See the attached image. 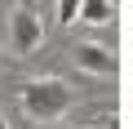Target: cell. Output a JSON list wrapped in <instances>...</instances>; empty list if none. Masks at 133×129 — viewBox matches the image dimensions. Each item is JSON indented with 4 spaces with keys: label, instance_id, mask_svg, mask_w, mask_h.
Listing matches in <instances>:
<instances>
[{
    "label": "cell",
    "instance_id": "1",
    "mask_svg": "<svg viewBox=\"0 0 133 129\" xmlns=\"http://www.w3.org/2000/svg\"><path fill=\"white\" fill-rule=\"evenodd\" d=\"M14 98H18V111H22L27 120H36V125H58L66 111L80 102V94L66 85L62 76H36V80H22V85L14 89Z\"/></svg>",
    "mask_w": 133,
    "mask_h": 129
},
{
    "label": "cell",
    "instance_id": "2",
    "mask_svg": "<svg viewBox=\"0 0 133 129\" xmlns=\"http://www.w3.org/2000/svg\"><path fill=\"white\" fill-rule=\"evenodd\" d=\"M40 45H44V22H40V14H36L31 5H18L14 18H9V49H14L18 58H27V53H36Z\"/></svg>",
    "mask_w": 133,
    "mask_h": 129
},
{
    "label": "cell",
    "instance_id": "3",
    "mask_svg": "<svg viewBox=\"0 0 133 129\" xmlns=\"http://www.w3.org/2000/svg\"><path fill=\"white\" fill-rule=\"evenodd\" d=\"M71 62H76L84 76H98V80H115V76H120L115 49H107V45H98V40H80V45L71 49Z\"/></svg>",
    "mask_w": 133,
    "mask_h": 129
},
{
    "label": "cell",
    "instance_id": "4",
    "mask_svg": "<svg viewBox=\"0 0 133 129\" xmlns=\"http://www.w3.org/2000/svg\"><path fill=\"white\" fill-rule=\"evenodd\" d=\"M76 22H102V27H111L115 22V5L111 0H80V14H76Z\"/></svg>",
    "mask_w": 133,
    "mask_h": 129
},
{
    "label": "cell",
    "instance_id": "5",
    "mask_svg": "<svg viewBox=\"0 0 133 129\" xmlns=\"http://www.w3.org/2000/svg\"><path fill=\"white\" fill-rule=\"evenodd\" d=\"M76 14H80V0H58V22H62V27L76 22Z\"/></svg>",
    "mask_w": 133,
    "mask_h": 129
},
{
    "label": "cell",
    "instance_id": "6",
    "mask_svg": "<svg viewBox=\"0 0 133 129\" xmlns=\"http://www.w3.org/2000/svg\"><path fill=\"white\" fill-rule=\"evenodd\" d=\"M0 129H9V120H5V111H0Z\"/></svg>",
    "mask_w": 133,
    "mask_h": 129
}]
</instances>
